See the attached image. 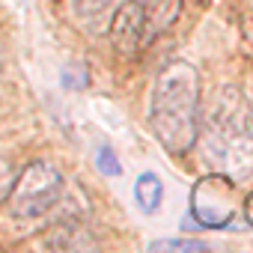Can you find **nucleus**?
<instances>
[{
    "label": "nucleus",
    "instance_id": "obj_11",
    "mask_svg": "<svg viewBox=\"0 0 253 253\" xmlns=\"http://www.w3.org/2000/svg\"><path fill=\"white\" fill-rule=\"evenodd\" d=\"M95 170L101 173V176H110V179H116V176H122V164H119V155L107 146V143H101L98 149H95Z\"/></svg>",
    "mask_w": 253,
    "mask_h": 253
},
{
    "label": "nucleus",
    "instance_id": "obj_10",
    "mask_svg": "<svg viewBox=\"0 0 253 253\" xmlns=\"http://www.w3.org/2000/svg\"><path fill=\"white\" fill-rule=\"evenodd\" d=\"M60 84L66 86V89H86V84H89V72H86V66L84 63H66L63 69H60Z\"/></svg>",
    "mask_w": 253,
    "mask_h": 253
},
{
    "label": "nucleus",
    "instance_id": "obj_5",
    "mask_svg": "<svg viewBox=\"0 0 253 253\" xmlns=\"http://www.w3.org/2000/svg\"><path fill=\"white\" fill-rule=\"evenodd\" d=\"M149 42H152V36H149L143 6L137 0H125L110 18V45H113V51L122 54V57H137L140 48H146Z\"/></svg>",
    "mask_w": 253,
    "mask_h": 253
},
{
    "label": "nucleus",
    "instance_id": "obj_7",
    "mask_svg": "<svg viewBox=\"0 0 253 253\" xmlns=\"http://www.w3.org/2000/svg\"><path fill=\"white\" fill-rule=\"evenodd\" d=\"M134 203H137V209L143 214H155L161 209V203H164V182H161L158 173L146 170V173L137 176V182H134Z\"/></svg>",
    "mask_w": 253,
    "mask_h": 253
},
{
    "label": "nucleus",
    "instance_id": "obj_12",
    "mask_svg": "<svg viewBox=\"0 0 253 253\" xmlns=\"http://www.w3.org/2000/svg\"><path fill=\"white\" fill-rule=\"evenodd\" d=\"M244 220L253 226V191L247 194V200H244Z\"/></svg>",
    "mask_w": 253,
    "mask_h": 253
},
{
    "label": "nucleus",
    "instance_id": "obj_4",
    "mask_svg": "<svg viewBox=\"0 0 253 253\" xmlns=\"http://www.w3.org/2000/svg\"><path fill=\"white\" fill-rule=\"evenodd\" d=\"M235 179L226 173H211L191 191V217L200 229H223L235 217Z\"/></svg>",
    "mask_w": 253,
    "mask_h": 253
},
{
    "label": "nucleus",
    "instance_id": "obj_8",
    "mask_svg": "<svg viewBox=\"0 0 253 253\" xmlns=\"http://www.w3.org/2000/svg\"><path fill=\"white\" fill-rule=\"evenodd\" d=\"M110 3H113V0H69V12L81 24H92V21H98L110 9Z\"/></svg>",
    "mask_w": 253,
    "mask_h": 253
},
{
    "label": "nucleus",
    "instance_id": "obj_6",
    "mask_svg": "<svg viewBox=\"0 0 253 253\" xmlns=\"http://www.w3.org/2000/svg\"><path fill=\"white\" fill-rule=\"evenodd\" d=\"M143 6L146 24H149V36H161L164 30H170L182 12V0H137Z\"/></svg>",
    "mask_w": 253,
    "mask_h": 253
},
{
    "label": "nucleus",
    "instance_id": "obj_2",
    "mask_svg": "<svg viewBox=\"0 0 253 253\" xmlns=\"http://www.w3.org/2000/svg\"><path fill=\"white\" fill-rule=\"evenodd\" d=\"M206 158L235 182L253 173V113L235 86H220L206 110Z\"/></svg>",
    "mask_w": 253,
    "mask_h": 253
},
{
    "label": "nucleus",
    "instance_id": "obj_9",
    "mask_svg": "<svg viewBox=\"0 0 253 253\" xmlns=\"http://www.w3.org/2000/svg\"><path fill=\"white\" fill-rule=\"evenodd\" d=\"M149 250H182V253H200V250H209V244L200 241V238L179 235V238H158V241L149 244Z\"/></svg>",
    "mask_w": 253,
    "mask_h": 253
},
{
    "label": "nucleus",
    "instance_id": "obj_1",
    "mask_svg": "<svg viewBox=\"0 0 253 253\" xmlns=\"http://www.w3.org/2000/svg\"><path fill=\"white\" fill-rule=\"evenodd\" d=\"M149 128L170 155H185L200 140V72L185 63H167L152 86Z\"/></svg>",
    "mask_w": 253,
    "mask_h": 253
},
{
    "label": "nucleus",
    "instance_id": "obj_3",
    "mask_svg": "<svg viewBox=\"0 0 253 253\" xmlns=\"http://www.w3.org/2000/svg\"><path fill=\"white\" fill-rule=\"evenodd\" d=\"M63 197V176L51 161H30L18 176L6 197L9 214L18 220L45 217Z\"/></svg>",
    "mask_w": 253,
    "mask_h": 253
}]
</instances>
